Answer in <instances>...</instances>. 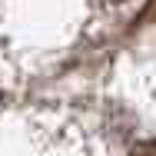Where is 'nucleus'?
Instances as JSON below:
<instances>
[{
	"mask_svg": "<svg viewBox=\"0 0 156 156\" xmlns=\"http://www.w3.org/2000/svg\"><path fill=\"white\" fill-rule=\"evenodd\" d=\"M133 156H156V143H146V146H140Z\"/></svg>",
	"mask_w": 156,
	"mask_h": 156,
	"instance_id": "obj_1",
	"label": "nucleus"
},
{
	"mask_svg": "<svg viewBox=\"0 0 156 156\" xmlns=\"http://www.w3.org/2000/svg\"><path fill=\"white\" fill-rule=\"evenodd\" d=\"M106 3H120V0H106Z\"/></svg>",
	"mask_w": 156,
	"mask_h": 156,
	"instance_id": "obj_2",
	"label": "nucleus"
}]
</instances>
